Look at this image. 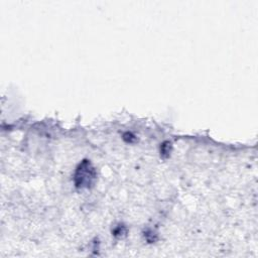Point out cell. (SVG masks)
Segmentation results:
<instances>
[{"label":"cell","mask_w":258,"mask_h":258,"mask_svg":"<svg viewBox=\"0 0 258 258\" xmlns=\"http://www.w3.org/2000/svg\"><path fill=\"white\" fill-rule=\"evenodd\" d=\"M96 178V172L94 167L91 165V163L88 160L83 161L76 172L75 175V181L76 186L80 188H87L94 182Z\"/></svg>","instance_id":"6da1fadb"}]
</instances>
